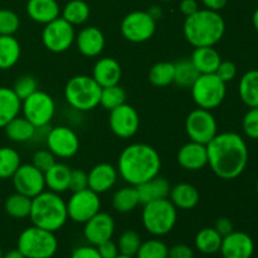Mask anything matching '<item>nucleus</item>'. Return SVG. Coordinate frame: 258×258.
<instances>
[{
    "mask_svg": "<svg viewBox=\"0 0 258 258\" xmlns=\"http://www.w3.org/2000/svg\"><path fill=\"white\" fill-rule=\"evenodd\" d=\"M207 153L212 171L224 180L238 178L248 163L246 141L236 133L217 134L207 144Z\"/></svg>",
    "mask_w": 258,
    "mask_h": 258,
    "instance_id": "nucleus-1",
    "label": "nucleus"
},
{
    "mask_svg": "<svg viewBox=\"0 0 258 258\" xmlns=\"http://www.w3.org/2000/svg\"><path fill=\"white\" fill-rule=\"evenodd\" d=\"M160 155L156 149L148 144H131L118 156V175L128 185L138 186L155 178L160 173Z\"/></svg>",
    "mask_w": 258,
    "mask_h": 258,
    "instance_id": "nucleus-2",
    "label": "nucleus"
},
{
    "mask_svg": "<svg viewBox=\"0 0 258 258\" xmlns=\"http://www.w3.org/2000/svg\"><path fill=\"white\" fill-rule=\"evenodd\" d=\"M226 22L218 12L199 9L193 15L185 17L183 33L186 42L193 47H214L223 38Z\"/></svg>",
    "mask_w": 258,
    "mask_h": 258,
    "instance_id": "nucleus-3",
    "label": "nucleus"
},
{
    "mask_svg": "<svg viewBox=\"0 0 258 258\" xmlns=\"http://www.w3.org/2000/svg\"><path fill=\"white\" fill-rule=\"evenodd\" d=\"M29 218L33 226L45 231L57 232L68 219L67 203L58 193L44 190L32 199Z\"/></svg>",
    "mask_w": 258,
    "mask_h": 258,
    "instance_id": "nucleus-4",
    "label": "nucleus"
},
{
    "mask_svg": "<svg viewBox=\"0 0 258 258\" xmlns=\"http://www.w3.org/2000/svg\"><path fill=\"white\" fill-rule=\"evenodd\" d=\"M101 87L92 76H75L67 82L64 97L68 105L81 112L92 111L100 105Z\"/></svg>",
    "mask_w": 258,
    "mask_h": 258,
    "instance_id": "nucleus-5",
    "label": "nucleus"
},
{
    "mask_svg": "<svg viewBox=\"0 0 258 258\" xmlns=\"http://www.w3.org/2000/svg\"><path fill=\"white\" fill-rule=\"evenodd\" d=\"M143 224L146 231L156 237L165 236L170 233L176 224L178 209L169 198L159 199L144 204Z\"/></svg>",
    "mask_w": 258,
    "mask_h": 258,
    "instance_id": "nucleus-6",
    "label": "nucleus"
},
{
    "mask_svg": "<svg viewBox=\"0 0 258 258\" xmlns=\"http://www.w3.org/2000/svg\"><path fill=\"white\" fill-rule=\"evenodd\" d=\"M17 248L25 258H52L58 251V239L54 232L33 226L19 234Z\"/></svg>",
    "mask_w": 258,
    "mask_h": 258,
    "instance_id": "nucleus-7",
    "label": "nucleus"
},
{
    "mask_svg": "<svg viewBox=\"0 0 258 258\" xmlns=\"http://www.w3.org/2000/svg\"><path fill=\"white\" fill-rule=\"evenodd\" d=\"M191 97L199 108L204 110H214L226 98L227 87L226 83L216 75H199L196 82L190 87Z\"/></svg>",
    "mask_w": 258,
    "mask_h": 258,
    "instance_id": "nucleus-8",
    "label": "nucleus"
},
{
    "mask_svg": "<svg viewBox=\"0 0 258 258\" xmlns=\"http://www.w3.org/2000/svg\"><path fill=\"white\" fill-rule=\"evenodd\" d=\"M23 116L37 128L47 127L55 113V103L52 96L44 91L37 90L22 101Z\"/></svg>",
    "mask_w": 258,
    "mask_h": 258,
    "instance_id": "nucleus-9",
    "label": "nucleus"
},
{
    "mask_svg": "<svg viewBox=\"0 0 258 258\" xmlns=\"http://www.w3.org/2000/svg\"><path fill=\"white\" fill-rule=\"evenodd\" d=\"M155 30L156 20L143 10L128 13L121 22V34L128 42H146L155 34Z\"/></svg>",
    "mask_w": 258,
    "mask_h": 258,
    "instance_id": "nucleus-10",
    "label": "nucleus"
},
{
    "mask_svg": "<svg viewBox=\"0 0 258 258\" xmlns=\"http://www.w3.org/2000/svg\"><path fill=\"white\" fill-rule=\"evenodd\" d=\"M76 40L75 28L71 23L58 17L45 24L42 32V42L48 50L53 53H62L70 49Z\"/></svg>",
    "mask_w": 258,
    "mask_h": 258,
    "instance_id": "nucleus-11",
    "label": "nucleus"
},
{
    "mask_svg": "<svg viewBox=\"0 0 258 258\" xmlns=\"http://www.w3.org/2000/svg\"><path fill=\"white\" fill-rule=\"evenodd\" d=\"M185 131L190 141L207 145L218 134V125L211 111L198 107L186 117Z\"/></svg>",
    "mask_w": 258,
    "mask_h": 258,
    "instance_id": "nucleus-12",
    "label": "nucleus"
},
{
    "mask_svg": "<svg viewBox=\"0 0 258 258\" xmlns=\"http://www.w3.org/2000/svg\"><path fill=\"white\" fill-rule=\"evenodd\" d=\"M100 194L91 189L75 191L67 202L68 218L76 223L85 224L88 219L100 212L101 199Z\"/></svg>",
    "mask_w": 258,
    "mask_h": 258,
    "instance_id": "nucleus-13",
    "label": "nucleus"
},
{
    "mask_svg": "<svg viewBox=\"0 0 258 258\" xmlns=\"http://www.w3.org/2000/svg\"><path fill=\"white\" fill-rule=\"evenodd\" d=\"M45 143L48 150L55 158H72L80 150V139L68 126H55L50 128L45 136Z\"/></svg>",
    "mask_w": 258,
    "mask_h": 258,
    "instance_id": "nucleus-14",
    "label": "nucleus"
},
{
    "mask_svg": "<svg viewBox=\"0 0 258 258\" xmlns=\"http://www.w3.org/2000/svg\"><path fill=\"white\" fill-rule=\"evenodd\" d=\"M12 180L17 193L27 196L32 199L44 191L45 189L44 173L35 168L33 164L20 165L12 176Z\"/></svg>",
    "mask_w": 258,
    "mask_h": 258,
    "instance_id": "nucleus-15",
    "label": "nucleus"
},
{
    "mask_svg": "<svg viewBox=\"0 0 258 258\" xmlns=\"http://www.w3.org/2000/svg\"><path fill=\"white\" fill-rule=\"evenodd\" d=\"M108 125L111 131L121 139H130L138 133L140 126V117L135 108L127 103L110 111Z\"/></svg>",
    "mask_w": 258,
    "mask_h": 258,
    "instance_id": "nucleus-16",
    "label": "nucleus"
},
{
    "mask_svg": "<svg viewBox=\"0 0 258 258\" xmlns=\"http://www.w3.org/2000/svg\"><path fill=\"white\" fill-rule=\"evenodd\" d=\"M115 233V221L112 217L105 212H98L97 214L88 219L85 223L83 236L88 243L97 247L98 244L112 238Z\"/></svg>",
    "mask_w": 258,
    "mask_h": 258,
    "instance_id": "nucleus-17",
    "label": "nucleus"
},
{
    "mask_svg": "<svg viewBox=\"0 0 258 258\" xmlns=\"http://www.w3.org/2000/svg\"><path fill=\"white\" fill-rule=\"evenodd\" d=\"M219 252L223 258H251L254 252V242L244 232L233 231L223 237Z\"/></svg>",
    "mask_w": 258,
    "mask_h": 258,
    "instance_id": "nucleus-18",
    "label": "nucleus"
},
{
    "mask_svg": "<svg viewBox=\"0 0 258 258\" xmlns=\"http://www.w3.org/2000/svg\"><path fill=\"white\" fill-rule=\"evenodd\" d=\"M176 159H178L179 165L185 170H202L204 166L208 165L207 145L196 143V141H189L179 149Z\"/></svg>",
    "mask_w": 258,
    "mask_h": 258,
    "instance_id": "nucleus-19",
    "label": "nucleus"
},
{
    "mask_svg": "<svg viewBox=\"0 0 258 258\" xmlns=\"http://www.w3.org/2000/svg\"><path fill=\"white\" fill-rule=\"evenodd\" d=\"M88 189L97 194H102L110 190L117 181L118 171L113 165L107 163H101L93 166L87 174Z\"/></svg>",
    "mask_w": 258,
    "mask_h": 258,
    "instance_id": "nucleus-20",
    "label": "nucleus"
},
{
    "mask_svg": "<svg viewBox=\"0 0 258 258\" xmlns=\"http://www.w3.org/2000/svg\"><path fill=\"white\" fill-rule=\"evenodd\" d=\"M105 43V35L96 27L83 28L76 35V44H77L78 50L85 57H97L102 53Z\"/></svg>",
    "mask_w": 258,
    "mask_h": 258,
    "instance_id": "nucleus-21",
    "label": "nucleus"
},
{
    "mask_svg": "<svg viewBox=\"0 0 258 258\" xmlns=\"http://www.w3.org/2000/svg\"><path fill=\"white\" fill-rule=\"evenodd\" d=\"M122 76L121 66L115 58L105 57L96 62L92 71V78L101 87H110L118 85Z\"/></svg>",
    "mask_w": 258,
    "mask_h": 258,
    "instance_id": "nucleus-22",
    "label": "nucleus"
},
{
    "mask_svg": "<svg viewBox=\"0 0 258 258\" xmlns=\"http://www.w3.org/2000/svg\"><path fill=\"white\" fill-rule=\"evenodd\" d=\"M27 13L30 19L45 25L59 17L60 8L57 0H28Z\"/></svg>",
    "mask_w": 258,
    "mask_h": 258,
    "instance_id": "nucleus-23",
    "label": "nucleus"
},
{
    "mask_svg": "<svg viewBox=\"0 0 258 258\" xmlns=\"http://www.w3.org/2000/svg\"><path fill=\"white\" fill-rule=\"evenodd\" d=\"M140 198V204L150 203V202L159 201V199L169 198L170 193V183L163 176H155L145 183L136 186Z\"/></svg>",
    "mask_w": 258,
    "mask_h": 258,
    "instance_id": "nucleus-24",
    "label": "nucleus"
},
{
    "mask_svg": "<svg viewBox=\"0 0 258 258\" xmlns=\"http://www.w3.org/2000/svg\"><path fill=\"white\" fill-rule=\"evenodd\" d=\"M169 201L175 206L176 209L189 211L198 206L199 191L194 185L189 183H179L170 189Z\"/></svg>",
    "mask_w": 258,
    "mask_h": 258,
    "instance_id": "nucleus-25",
    "label": "nucleus"
},
{
    "mask_svg": "<svg viewBox=\"0 0 258 258\" xmlns=\"http://www.w3.org/2000/svg\"><path fill=\"white\" fill-rule=\"evenodd\" d=\"M191 63L201 75L216 73L222 62L221 54L213 47H197L190 58Z\"/></svg>",
    "mask_w": 258,
    "mask_h": 258,
    "instance_id": "nucleus-26",
    "label": "nucleus"
},
{
    "mask_svg": "<svg viewBox=\"0 0 258 258\" xmlns=\"http://www.w3.org/2000/svg\"><path fill=\"white\" fill-rule=\"evenodd\" d=\"M22 111V100L13 88L0 87V128H4Z\"/></svg>",
    "mask_w": 258,
    "mask_h": 258,
    "instance_id": "nucleus-27",
    "label": "nucleus"
},
{
    "mask_svg": "<svg viewBox=\"0 0 258 258\" xmlns=\"http://www.w3.org/2000/svg\"><path fill=\"white\" fill-rule=\"evenodd\" d=\"M72 169L63 163H55L44 173L45 188L53 193H64L70 189V178Z\"/></svg>",
    "mask_w": 258,
    "mask_h": 258,
    "instance_id": "nucleus-28",
    "label": "nucleus"
},
{
    "mask_svg": "<svg viewBox=\"0 0 258 258\" xmlns=\"http://www.w3.org/2000/svg\"><path fill=\"white\" fill-rule=\"evenodd\" d=\"M8 139L14 143H27L37 135V127L23 116H17L5 126Z\"/></svg>",
    "mask_w": 258,
    "mask_h": 258,
    "instance_id": "nucleus-29",
    "label": "nucleus"
},
{
    "mask_svg": "<svg viewBox=\"0 0 258 258\" xmlns=\"http://www.w3.org/2000/svg\"><path fill=\"white\" fill-rule=\"evenodd\" d=\"M238 92L244 105L249 108L258 107V70H251L242 76Z\"/></svg>",
    "mask_w": 258,
    "mask_h": 258,
    "instance_id": "nucleus-30",
    "label": "nucleus"
},
{
    "mask_svg": "<svg viewBox=\"0 0 258 258\" xmlns=\"http://www.w3.org/2000/svg\"><path fill=\"white\" fill-rule=\"evenodd\" d=\"M20 43L14 35H0V70H10L20 58Z\"/></svg>",
    "mask_w": 258,
    "mask_h": 258,
    "instance_id": "nucleus-31",
    "label": "nucleus"
},
{
    "mask_svg": "<svg viewBox=\"0 0 258 258\" xmlns=\"http://www.w3.org/2000/svg\"><path fill=\"white\" fill-rule=\"evenodd\" d=\"M140 204V198L136 186L127 185L118 189L112 197V207L118 213L133 212Z\"/></svg>",
    "mask_w": 258,
    "mask_h": 258,
    "instance_id": "nucleus-32",
    "label": "nucleus"
},
{
    "mask_svg": "<svg viewBox=\"0 0 258 258\" xmlns=\"http://www.w3.org/2000/svg\"><path fill=\"white\" fill-rule=\"evenodd\" d=\"M223 237L214 228H203L197 233L194 244L199 252L204 254H214L219 252Z\"/></svg>",
    "mask_w": 258,
    "mask_h": 258,
    "instance_id": "nucleus-33",
    "label": "nucleus"
},
{
    "mask_svg": "<svg viewBox=\"0 0 258 258\" xmlns=\"http://www.w3.org/2000/svg\"><path fill=\"white\" fill-rule=\"evenodd\" d=\"M4 208L8 216H10L12 218H28L30 214V209H32V198L15 191L14 194L8 197Z\"/></svg>",
    "mask_w": 258,
    "mask_h": 258,
    "instance_id": "nucleus-34",
    "label": "nucleus"
},
{
    "mask_svg": "<svg viewBox=\"0 0 258 258\" xmlns=\"http://www.w3.org/2000/svg\"><path fill=\"white\" fill-rule=\"evenodd\" d=\"M90 7L83 0H71L62 10V18L75 25L83 24L90 18Z\"/></svg>",
    "mask_w": 258,
    "mask_h": 258,
    "instance_id": "nucleus-35",
    "label": "nucleus"
},
{
    "mask_svg": "<svg viewBox=\"0 0 258 258\" xmlns=\"http://www.w3.org/2000/svg\"><path fill=\"white\" fill-rule=\"evenodd\" d=\"M174 66H175L174 83L181 88H190L201 75L190 59H181L174 63Z\"/></svg>",
    "mask_w": 258,
    "mask_h": 258,
    "instance_id": "nucleus-36",
    "label": "nucleus"
},
{
    "mask_svg": "<svg viewBox=\"0 0 258 258\" xmlns=\"http://www.w3.org/2000/svg\"><path fill=\"white\" fill-rule=\"evenodd\" d=\"M175 66L171 62L155 63L149 71V81L156 87H166L174 83Z\"/></svg>",
    "mask_w": 258,
    "mask_h": 258,
    "instance_id": "nucleus-37",
    "label": "nucleus"
},
{
    "mask_svg": "<svg viewBox=\"0 0 258 258\" xmlns=\"http://www.w3.org/2000/svg\"><path fill=\"white\" fill-rule=\"evenodd\" d=\"M20 165V155L15 149L9 146L0 148V179L12 178Z\"/></svg>",
    "mask_w": 258,
    "mask_h": 258,
    "instance_id": "nucleus-38",
    "label": "nucleus"
},
{
    "mask_svg": "<svg viewBox=\"0 0 258 258\" xmlns=\"http://www.w3.org/2000/svg\"><path fill=\"white\" fill-rule=\"evenodd\" d=\"M126 101V91L120 85L110 86V87H103L101 90L100 105L105 110L111 111L113 108L118 107Z\"/></svg>",
    "mask_w": 258,
    "mask_h": 258,
    "instance_id": "nucleus-39",
    "label": "nucleus"
},
{
    "mask_svg": "<svg viewBox=\"0 0 258 258\" xmlns=\"http://www.w3.org/2000/svg\"><path fill=\"white\" fill-rule=\"evenodd\" d=\"M136 258H169V248L160 239H149L141 243Z\"/></svg>",
    "mask_w": 258,
    "mask_h": 258,
    "instance_id": "nucleus-40",
    "label": "nucleus"
},
{
    "mask_svg": "<svg viewBox=\"0 0 258 258\" xmlns=\"http://www.w3.org/2000/svg\"><path fill=\"white\" fill-rule=\"evenodd\" d=\"M141 243L143 242H141V238L138 232L128 229V231L123 232L120 236V238H118V252L121 254H125V256L135 257L139 248H140Z\"/></svg>",
    "mask_w": 258,
    "mask_h": 258,
    "instance_id": "nucleus-41",
    "label": "nucleus"
},
{
    "mask_svg": "<svg viewBox=\"0 0 258 258\" xmlns=\"http://www.w3.org/2000/svg\"><path fill=\"white\" fill-rule=\"evenodd\" d=\"M20 19L10 9H0V35H14L19 30Z\"/></svg>",
    "mask_w": 258,
    "mask_h": 258,
    "instance_id": "nucleus-42",
    "label": "nucleus"
},
{
    "mask_svg": "<svg viewBox=\"0 0 258 258\" xmlns=\"http://www.w3.org/2000/svg\"><path fill=\"white\" fill-rule=\"evenodd\" d=\"M38 90V82L33 76L24 75L20 76L17 81L14 82L13 86V91L15 92V95L20 98V100H25L27 97H29L32 93H34Z\"/></svg>",
    "mask_w": 258,
    "mask_h": 258,
    "instance_id": "nucleus-43",
    "label": "nucleus"
},
{
    "mask_svg": "<svg viewBox=\"0 0 258 258\" xmlns=\"http://www.w3.org/2000/svg\"><path fill=\"white\" fill-rule=\"evenodd\" d=\"M243 131L249 139L258 140V107L249 108L243 117Z\"/></svg>",
    "mask_w": 258,
    "mask_h": 258,
    "instance_id": "nucleus-44",
    "label": "nucleus"
},
{
    "mask_svg": "<svg viewBox=\"0 0 258 258\" xmlns=\"http://www.w3.org/2000/svg\"><path fill=\"white\" fill-rule=\"evenodd\" d=\"M57 163L55 161V156L50 153L48 149H42V150H37L33 155V165L37 169H39L42 173H45L50 166H53Z\"/></svg>",
    "mask_w": 258,
    "mask_h": 258,
    "instance_id": "nucleus-45",
    "label": "nucleus"
},
{
    "mask_svg": "<svg viewBox=\"0 0 258 258\" xmlns=\"http://www.w3.org/2000/svg\"><path fill=\"white\" fill-rule=\"evenodd\" d=\"M88 188V176L87 173H85L81 169H72L70 178V190L72 193L75 191L85 190Z\"/></svg>",
    "mask_w": 258,
    "mask_h": 258,
    "instance_id": "nucleus-46",
    "label": "nucleus"
},
{
    "mask_svg": "<svg viewBox=\"0 0 258 258\" xmlns=\"http://www.w3.org/2000/svg\"><path fill=\"white\" fill-rule=\"evenodd\" d=\"M216 75L223 81L224 83L231 82L232 80H234V77L237 76V67L233 62L231 60H222L219 67L217 68Z\"/></svg>",
    "mask_w": 258,
    "mask_h": 258,
    "instance_id": "nucleus-47",
    "label": "nucleus"
},
{
    "mask_svg": "<svg viewBox=\"0 0 258 258\" xmlns=\"http://www.w3.org/2000/svg\"><path fill=\"white\" fill-rule=\"evenodd\" d=\"M97 251L102 258H116L118 254H120L117 244H116L115 242L111 241V239L98 244Z\"/></svg>",
    "mask_w": 258,
    "mask_h": 258,
    "instance_id": "nucleus-48",
    "label": "nucleus"
},
{
    "mask_svg": "<svg viewBox=\"0 0 258 258\" xmlns=\"http://www.w3.org/2000/svg\"><path fill=\"white\" fill-rule=\"evenodd\" d=\"M71 258H102L95 246H81L73 249Z\"/></svg>",
    "mask_w": 258,
    "mask_h": 258,
    "instance_id": "nucleus-49",
    "label": "nucleus"
},
{
    "mask_svg": "<svg viewBox=\"0 0 258 258\" xmlns=\"http://www.w3.org/2000/svg\"><path fill=\"white\" fill-rule=\"evenodd\" d=\"M169 258H194V252L186 244H175L169 248Z\"/></svg>",
    "mask_w": 258,
    "mask_h": 258,
    "instance_id": "nucleus-50",
    "label": "nucleus"
},
{
    "mask_svg": "<svg viewBox=\"0 0 258 258\" xmlns=\"http://www.w3.org/2000/svg\"><path fill=\"white\" fill-rule=\"evenodd\" d=\"M214 229H216V231L218 232V233L221 234L222 237L228 236L229 233H232V232L234 231V229H233V223H232L231 219L224 218V217H222V218L217 219L216 226H214Z\"/></svg>",
    "mask_w": 258,
    "mask_h": 258,
    "instance_id": "nucleus-51",
    "label": "nucleus"
},
{
    "mask_svg": "<svg viewBox=\"0 0 258 258\" xmlns=\"http://www.w3.org/2000/svg\"><path fill=\"white\" fill-rule=\"evenodd\" d=\"M199 10L198 2L197 0H181L180 2V12L183 13L185 17L193 15Z\"/></svg>",
    "mask_w": 258,
    "mask_h": 258,
    "instance_id": "nucleus-52",
    "label": "nucleus"
},
{
    "mask_svg": "<svg viewBox=\"0 0 258 258\" xmlns=\"http://www.w3.org/2000/svg\"><path fill=\"white\" fill-rule=\"evenodd\" d=\"M202 3H203L207 9L219 12V10L226 7L228 0H202Z\"/></svg>",
    "mask_w": 258,
    "mask_h": 258,
    "instance_id": "nucleus-53",
    "label": "nucleus"
},
{
    "mask_svg": "<svg viewBox=\"0 0 258 258\" xmlns=\"http://www.w3.org/2000/svg\"><path fill=\"white\" fill-rule=\"evenodd\" d=\"M148 13H149V14H150L151 17H153L155 20L160 19L161 15H163V12H161V9H160V8H159V7H151L150 9L148 10Z\"/></svg>",
    "mask_w": 258,
    "mask_h": 258,
    "instance_id": "nucleus-54",
    "label": "nucleus"
},
{
    "mask_svg": "<svg viewBox=\"0 0 258 258\" xmlns=\"http://www.w3.org/2000/svg\"><path fill=\"white\" fill-rule=\"evenodd\" d=\"M3 258H25L22 254V252L19 249H12V251L7 252V253H3Z\"/></svg>",
    "mask_w": 258,
    "mask_h": 258,
    "instance_id": "nucleus-55",
    "label": "nucleus"
},
{
    "mask_svg": "<svg viewBox=\"0 0 258 258\" xmlns=\"http://www.w3.org/2000/svg\"><path fill=\"white\" fill-rule=\"evenodd\" d=\"M252 23H253L254 29L258 32V9H256V12L253 13V17H252Z\"/></svg>",
    "mask_w": 258,
    "mask_h": 258,
    "instance_id": "nucleus-56",
    "label": "nucleus"
},
{
    "mask_svg": "<svg viewBox=\"0 0 258 258\" xmlns=\"http://www.w3.org/2000/svg\"><path fill=\"white\" fill-rule=\"evenodd\" d=\"M116 258H135V257H131V256H125V254H118V256L117 257H116Z\"/></svg>",
    "mask_w": 258,
    "mask_h": 258,
    "instance_id": "nucleus-57",
    "label": "nucleus"
},
{
    "mask_svg": "<svg viewBox=\"0 0 258 258\" xmlns=\"http://www.w3.org/2000/svg\"><path fill=\"white\" fill-rule=\"evenodd\" d=\"M0 258H3V251H2V248H0Z\"/></svg>",
    "mask_w": 258,
    "mask_h": 258,
    "instance_id": "nucleus-58",
    "label": "nucleus"
},
{
    "mask_svg": "<svg viewBox=\"0 0 258 258\" xmlns=\"http://www.w3.org/2000/svg\"><path fill=\"white\" fill-rule=\"evenodd\" d=\"M256 190H257V194H258V181H257V185H256Z\"/></svg>",
    "mask_w": 258,
    "mask_h": 258,
    "instance_id": "nucleus-59",
    "label": "nucleus"
},
{
    "mask_svg": "<svg viewBox=\"0 0 258 258\" xmlns=\"http://www.w3.org/2000/svg\"><path fill=\"white\" fill-rule=\"evenodd\" d=\"M161 2H173V0H161Z\"/></svg>",
    "mask_w": 258,
    "mask_h": 258,
    "instance_id": "nucleus-60",
    "label": "nucleus"
}]
</instances>
